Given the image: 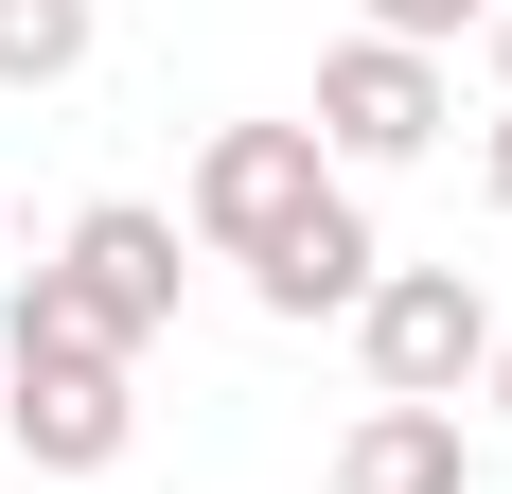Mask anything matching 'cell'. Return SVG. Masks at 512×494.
<instances>
[{"label":"cell","instance_id":"cell-4","mask_svg":"<svg viewBox=\"0 0 512 494\" xmlns=\"http://www.w3.org/2000/svg\"><path fill=\"white\" fill-rule=\"evenodd\" d=\"M177 247H195V230H177L159 195H89V212H71V247H53V283L89 300V336L124 353V371H142V353L177 336V283H195Z\"/></svg>","mask_w":512,"mask_h":494},{"label":"cell","instance_id":"cell-12","mask_svg":"<svg viewBox=\"0 0 512 494\" xmlns=\"http://www.w3.org/2000/svg\"><path fill=\"white\" fill-rule=\"evenodd\" d=\"M477 71H495V106H512V0H495V36H477Z\"/></svg>","mask_w":512,"mask_h":494},{"label":"cell","instance_id":"cell-8","mask_svg":"<svg viewBox=\"0 0 512 494\" xmlns=\"http://www.w3.org/2000/svg\"><path fill=\"white\" fill-rule=\"evenodd\" d=\"M89 0H0V89H71V71H89Z\"/></svg>","mask_w":512,"mask_h":494},{"label":"cell","instance_id":"cell-6","mask_svg":"<svg viewBox=\"0 0 512 494\" xmlns=\"http://www.w3.org/2000/svg\"><path fill=\"white\" fill-rule=\"evenodd\" d=\"M371 283H389V247H371V212H354V177H336V195H318L301 230H283V247L248 265V300H265V318H301V336H318V318H354Z\"/></svg>","mask_w":512,"mask_h":494},{"label":"cell","instance_id":"cell-3","mask_svg":"<svg viewBox=\"0 0 512 494\" xmlns=\"http://www.w3.org/2000/svg\"><path fill=\"white\" fill-rule=\"evenodd\" d=\"M301 124H318V159H336V177H407V159L460 124V71H442V53H389V36H336Z\"/></svg>","mask_w":512,"mask_h":494},{"label":"cell","instance_id":"cell-10","mask_svg":"<svg viewBox=\"0 0 512 494\" xmlns=\"http://www.w3.org/2000/svg\"><path fill=\"white\" fill-rule=\"evenodd\" d=\"M477 195L512 212V106H495V124H477Z\"/></svg>","mask_w":512,"mask_h":494},{"label":"cell","instance_id":"cell-5","mask_svg":"<svg viewBox=\"0 0 512 494\" xmlns=\"http://www.w3.org/2000/svg\"><path fill=\"white\" fill-rule=\"evenodd\" d=\"M318 195H336L318 124H212V142H195V195H177V230H195L212 265H265Z\"/></svg>","mask_w":512,"mask_h":494},{"label":"cell","instance_id":"cell-11","mask_svg":"<svg viewBox=\"0 0 512 494\" xmlns=\"http://www.w3.org/2000/svg\"><path fill=\"white\" fill-rule=\"evenodd\" d=\"M477 406H495V424H512V318H495V371H477Z\"/></svg>","mask_w":512,"mask_h":494},{"label":"cell","instance_id":"cell-7","mask_svg":"<svg viewBox=\"0 0 512 494\" xmlns=\"http://www.w3.org/2000/svg\"><path fill=\"white\" fill-rule=\"evenodd\" d=\"M336 494H477L460 406H354L336 424Z\"/></svg>","mask_w":512,"mask_h":494},{"label":"cell","instance_id":"cell-1","mask_svg":"<svg viewBox=\"0 0 512 494\" xmlns=\"http://www.w3.org/2000/svg\"><path fill=\"white\" fill-rule=\"evenodd\" d=\"M142 442V371L89 336V300L18 265L0 283V459H36V477H106V459Z\"/></svg>","mask_w":512,"mask_h":494},{"label":"cell","instance_id":"cell-9","mask_svg":"<svg viewBox=\"0 0 512 494\" xmlns=\"http://www.w3.org/2000/svg\"><path fill=\"white\" fill-rule=\"evenodd\" d=\"M354 36H389V53H460V36H495V0H354Z\"/></svg>","mask_w":512,"mask_h":494},{"label":"cell","instance_id":"cell-2","mask_svg":"<svg viewBox=\"0 0 512 494\" xmlns=\"http://www.w3.org/2000/svg\"><path fill=\"white\" fill-rule=\"evenodd\" d=\"M354 371H371V406H460L495 371V283L477 265H389L354 300Z\"/></svg>","mask_w":512,"mask_h":494}]
</instances>
